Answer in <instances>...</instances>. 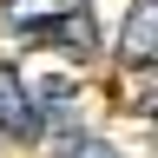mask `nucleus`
<instances>
[{
  "label": "nucleus",
  "mask_w": 158,
  "mask_h": 158,
  "mask_svg": "<svg viewBox=\"0 0 158 158\" xmlns=\"http://www.w3.org/2000/svg\"><path fill=\"white\" fill-rule=\"evenodd\" d=\"M0 132H13V138H33L40 132V106H33L27 79H20L13 66H0Z\"/></svg>",
  "instance_id": "1"
},
{
  "label": "nucleus",
  "mask_w": 158,
  "mask_h": 158,
  "mask_svg": "<svg viewBox=\"0 0 158 158\" xmlns=\"http://www.w3.org/2000/svg\"><path fill=\"white\" fill-rule=\"evenodd\" d=\"M66 13H86V0H0V20L20 27V33H40V27H53Z\"/></svg>",
  "instance_id": "2"
},
{
  "label": "nucleus",
  "mask_w": 158,
  "mask_h": 158,
  "mask_svg": "<svg viewBox=\"0 0 158 158\" xmlns=\"http://www.w3.org/2000/svg\"><path fill=\"white\" fill-rule=\"evenodd\" d=\"M152 46H158V0H138L132 20H125V40H118V59L125 66H145Z\"/></svg>",
  "instance_id": "3"
},
{
  "label": "nucleus",
  "mask_w": 158,
  "mask_h": 158,
  "mask_svg": "<svg viewBox=\"0 0 158 158\" xmlns=\"http://www.w3.org/2000/svg\"><path fill=\"white\" fill-rule=\"evenodd\" d=\"M59 158H118L106 138H92V132H66L59 138Z\"/></svg>",
  "instance_id": "4"
}]
</instances>
